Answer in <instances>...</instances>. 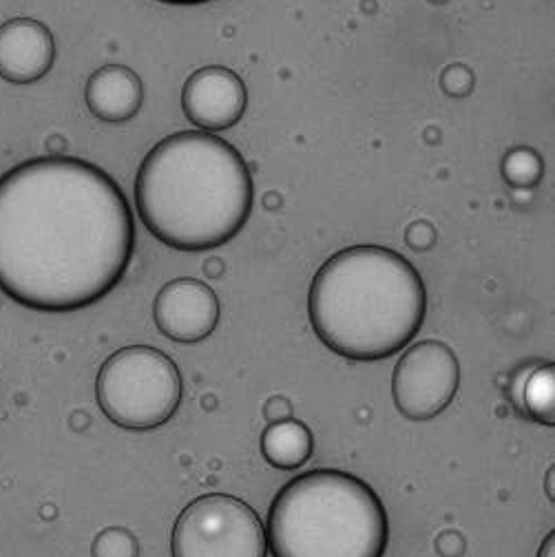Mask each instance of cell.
I'll return each mask as SVG.
<instances>
[{"label": "cell", "mask_w": 555, "mask_h": 557, "mask_svg": "<svg viewBox=\"0 0 555 557\" xmlns=\"http://www.w3.org/2000/svg\"><path fill=\"white\" fill-rule=\"evenodd\" d=\"M135 226L120 186L78 158L27 160L0 177V290L36 312H76L128 270Z\"/></svg>", "instance_id": "1"}, {"label": "cell", "mask_w": 555, "mask_h": 557, "mask_svg": "<svg viewBox=\"0 0 555 557\" xmlns=\"http://www.w3.org/2000/svg\"><path fill=\"white\" fill-rule=\"evenodd\" d=\"M255 203L252 175L239 151L206 131L158 143L135 177V208L162 244L199 252L229 244Z\"/></svg>", "instance_id": "2"}, {"label": "cell", "mask_w": 555, "mask_h": 557, "mask_svg": "<svg viewBox=\"0 0 555 557\" xmlns=\"http://www.w3.org/2000/svg\"><path fill=\"white\" fill-rule=\"evenodd\" d=\"M428 314L423 278L400 252L353 246L314 274L308 317L319 341L350 361H383L405 350Z\"/></svg>", "instance_id": "3"}, {"label": "cell", "mask_w": 555, "mask_h": 557, "mask_svg": "<svg viewBox=\"0 0 555 557\" xmlns=\"http://www.w3.org/2000/svg\"><path fill=\"white\" fill-rule=\"evenodd\" d=\"M266 542L272 557H383L390 520L381 498L361 478L312 469L274 496Z\"/></svg>", "instance_id": "4"}, {"label": "cell", "mask_w": 555, "mask_h": 557, "mask_svg": "<svg viewBox=\"0 0 555 557\" xmlns=\"http://www.w3.org/2000/svg\"><path fill=\"white\" fill-rule=\"evenodd\" d=\"M96 398L113 425L151 432L177 413L182 374L156 347L128 345L102 363L96 379Z\"/></svg>", "instance_id": "5"}, {"label": "cell", "mask_w": 555, "mask_h": 557, "mask_svg": "<svg viewBox=\"0 0 555 557\" xmlns=\"http://www.w3.org/2000/svg\"><path fill=\"white\" fill-rule=\"evenodd\" d=\"M266 529L257 511L226 494L193 500L175 520L173 557H266Z\"/></svg>", "instance_id": "6"}, {"label": "cell", "mask_w": 555, "mask_h": 557, "mask_svg": "<svg viewBox=\"0 0 555 557\" xmlns=\"http://www.w3.org/2000/svg\"><path fill=\"white\" fill-rule=\"evenodd\" d=\"M460 385V363L452 347L428 338L403 352L392 376L396 409L407 421L425 423L443 413Z\"/></svg>", "instance_id": "7"}, {"label": "cell", "mask_w": 555, "mask_h": 557, "mask_svg": "<svg viewBox=\"0 0 555 557\" xmlns=\"http://www.w3.org/2000/svg\"><path fill=\"white\" fill-rule=\"evenodd\" d=\"M248 107L242 78L226 66H201L182 89V109L199 131L218 133L235 126Z\"/></svg>", "instance_id": "8"}, {"label": "cell", "mask_w": 555, "mask_h": 557, "mask_svg": "<svg viewBox=\"0 0 555 557\" xmlns=\"http://www.w3.org/2000/svg\"><path fill=\"white\" fill-rule=\"evenodd\" d=\"M158 330L175 343H199L220 323V299L199 278H173L153 301Z\"/></svg>", "instance_id": "9"}, {"label": "cell", "mask_w": 555, "mask_h": 557, "mask_svg": "<svg viewBox=\"0 0 555 557\" xmlns=\"http://www.w3.org/2000/svg\"><path fill=\"white\" fill-rule=\"evenodd\" d=\"M55 60L51 32L32 18H14L0 27V78L32 85L45 78Z\"/></svg>", "instance_id": "10"}, {"label": "cell", "mask_w": 555, "mask_h": 557, "mask_svg": "<svg viewBox=\"0 0 555 557\" xmlns=\"http://www.w3.org/2000/svg\"><path fill=\"white\" fill-rule=\"evenodd\" d=\"M89 111L102 122H128L143 109V81L128 66L107 64L89 78L85 89Z\"/></svg>", "instance_id": "11"}, {"label": "cell", "mask_w": 555, "mask_h": 557, "mask_svg": "<svg viewBox=\"0 0 555 557\" xmlns=\"http://www.w3.org/2000/svg\"><path fill=\"white\" fill-rule=\"evenodd\" d=\"M314 449L312 432L288 418L282 423H268L263 436H261V454L263 458L282 471H295L304 467Z\"/></svg>", "instance_id": "12"}, {"label": "cell", "mask_w": 555, "mask_h": 557, "mask_svg": "<svg viewBox=\"0 0 555 557\" xmlns=\"http://www.w3.org/2000/svg\"><path fill=\"white\" fill-rule=\"evenodd\" d=\"M555 376H553V366H540L535 368L522 387V405L527 413L533 418V421L542 425H553L555 423V394H553Z\"/></svg>", "instance_id": "13"}, {"label": "cell", "mask_w": 555, "mask_h": 557, "mask_svg": "<svg viewBox=\"0 0 555 557\" xmlns=\"http://www.w3.org/2000/svg\"><path fill=\"white\" fill-rule=\"evenodd\" d=\"M501 173H503L505 182L511 188L529 190V188H535L540 184V180L544 175V162L533 149L520 147V149L509 151L503 158Z\"/></svg>", "instance_id": "14"}, {"label": "cell", "mask_w": 555, "mask_h": 557, "mask_svg": "<svg viewBox=\"0 0 555 557\" xmlns=\"http://www.w3.org/2000/svg\"><path fill=\"white\" fill-rule=\"evenodd\" d=\"M91 557H140V542L124 527H107L94 537Z\"/></svg>", "instance_id": "15"}, {"label": "cell", "mask_w": 555, "mask_h": 557, "mask_svg": "<svg viewBox=\"0 0 555 557\" xmlns=\"http://www.w3.org/2000/svg\"><path fill=\"white\" fill-rule=\"evenodd\" d=\"M441 83H443V91H445V94H449V96H454V98H460V96H467V94L471 91V87H473V74L469 72L467 66L454 64V66H449L447 72L443 74Z\"/></svg>", "instance_id": "16"}, {"label": "cell", "mask_w": 555, "mask_h": 557, "mask_svg": "<svg viewBox=\"0 0 555 557\" xmlns=\"http://www.w3.org/2000/svg\"><path fill=\"white\" fill-rule=\"evenodd\" d=\"M407 244L411 246V248H416V250H428V248H432L434 246V239H436V233H434V228L430 226V224H425V222H416V224H411L409 228H407Z\"/></svg>", "instance_id": "17"}, {"label": "cell", "mask_w": 555, "mask_h": 557, "mask_svg": "<svg viewBox=\"0 0 555 557\" xmlns=\"http://www.w3.org/2000/svg\"><path fill=\"white\" fill-rule=\"evenodd\" d=\"M465 537L458 531H443L436 540V550L441 557H462L465 555Z\"/></svg>", "instance_id": "18"}, {"label": "cell", "mask_w": 555, "mask_h": 557, "mask_svg": "<svg viewBox=\"0 0 555 557\" xmlns=\"http://www.w3.org/2000/svg\"><path fill=\"white\" fill-rule=\"evenodd\" d=\"M293 413V405L288 398L284 396H272L266 400L263 405V416L268 423H282V421H288Z\"/></svg>", "instance_id": "19"}, {"label": "cell", "mask_w": 555, "mask_h": 557, "mask_svg": "<svg viewBox=\"0 0 555 557\" xmlns=\"http://www.w3.org/2000/svg\"><path fill=\"white\" fill-rule=\"evenodd\" d=\"M538 557H555V533H548L538 550Z\"/></svg>", "instance_id": "20"}, {"label": "cell", "mask_w": 555, "mask_h": 557, "mask_svg": "<svg viewBox=\"0 0 555 557\" xmlns=\"http://www.w3.org/2000/svg\"><path fill=\"white\" fill-rule=\"evenodd\" d=\"M164 3H171V5H197V3H208V0H164Z\"/></svg>", "instance_id": "21"}]
</instances>
